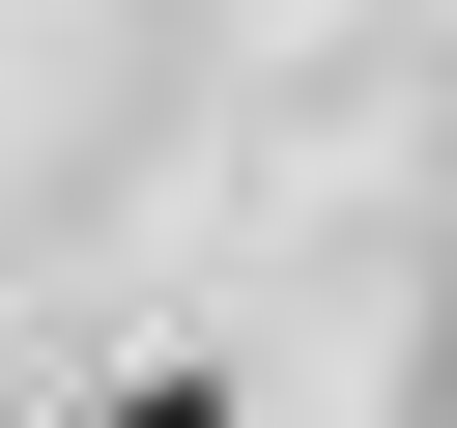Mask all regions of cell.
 Segmentation results:
<instances>
[{"label":"cell","mask_w":457,"mask_h":428,"mask_svg":"<svg viewBox=\"0 0 457 428\" xmlns=\"http://www.w3.org/2000/svg\"><path fill=\"white\" fill-rule=\"evenodd\" d=\"M114 428H228V399H200V371H143V399H114Z\"/></svg>","instance_id":"cell-1"}]
</instances>
